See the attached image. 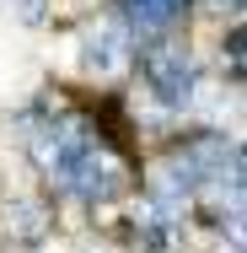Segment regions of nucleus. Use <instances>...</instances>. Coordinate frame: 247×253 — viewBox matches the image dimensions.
<instances>
[{
	"label": "nucleus",
	"mask_w": 247,
	"mask_h": 253,
	"mask_svg": "<svg viewBox=\"0 0 247 253\" xmlns=\"http://www.w3.org/2000/svg\"><path fill=\"white\" fill-rule=\"evenodd\" d=\"M140 70H145L150 92L167 102V108H188L194 102V59L183 43H172V38H150L140 43Z\"/></svg>",
	"instance_id": "obj_1"
},
{
	"label": "nucleus",
	"mask_w": 247,
	"mask_h": 253,
	"mask_svg": "<svg viewBox=\"0 0 247 253\" xmlns=\"http://www.w3.org/2000/svg\"><path fill=\"white\" fill-rule=\"evenodd\" d=\"M113 5H118V22L129 27L135 43L167 38V33L188 16V0H113Z\"/></svg>",
	"instance_id": "obj_2"
},
{
	"label": "nucleus",
	"mask_w": 247,
	"mask_h": 253,
	"mask_svg": "<svg viewBox=\"0 0 247 253\" xmlns=\"http://www.w3.org/2000/svg\"><path fill=\"white\" fill-rule=\"evenodd\" d=\"M129 49H135V38H129V27L118 22V11H113V16H102L97 27L86 33V65L102 70V76H107V70H118Z\"/></svg>",
	"instance_id": "obj_3"
},
{
	"label": "nucleus",
	"mask_w": 247,
	"mask_h": 253,
	"mask_svg": "<svg viewBox=\"0 0 247 253\" xmlns=\"http://www.w3.org/2000/svg\"><path fill=\"white\" fill-rule=\"evenodd\" d=\"M135 221H140V243H145L150 253H167L177 237H183L177 200H161V194H156V200H145V205H140V215H135Z\"/></svg>",
	"instance_id": "obj_4"
},
{
	"label": "nucleus",
	"mask_w": 247,
	"mask_h": 253,
	"mask_svg": "<svg viewBox=\"0 0 247 253\" xmlns=\"http://www.w3.org/2000/svg\"><path fill=\"white\" fill-rule=\"evenodd\" d=\"M11 215H16V237H22V243H38V237L49 232L38 205H11Z\"/></svg>",
	"instance_id": "obj_5"
},
{
	"label": "nucleus",
	"mask_w": 247,
	"mask_h": 253,
	"mask_svg": "<svg viewBox=\"0 0 247 253\" xmlns=\"http://www.w3.org/2000/svg\"><path fill=\"white\" fill-rule=\"evenodd\" d=\"M226 59H231V81H242V27H231V38H226Z\"/></svg>",
	"instance_id": "obj_6"
},
{
	"label": "nucleus",
	"mask_w": 247,
	"mask_h": 253,
	"mask_svg": "<svg viewBox=\"0 0 247 253\" xmlns=\"http://www.w3.org/2000/svg\"><path fill=\"white\" fill-rule=\"evenodd\" d=\"M16 5H22V22H33V27L43 22V0H16Z\"/></svg>",
	"instance_id": "obj_7"
},
{
	"label": "nucleus",
	"mask_w": 247,
	"mask_h": 253,
	"mask_svg": "<svg viewBox=\"0 0 247 253\" xmlns=\"http://www.w3.org/2000/svg\"><path fill=\"white\" fill-rule=\"evenodd\" d=\"M220 5H226V11H242V0H220Z\"/></svg>",
	"instance_id": "obj_8"
}]
</instances>
